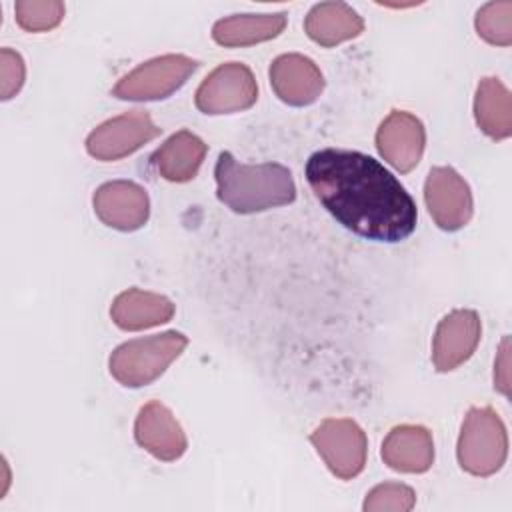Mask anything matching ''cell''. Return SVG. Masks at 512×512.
Instances as JSON below:
<instances>
[{"label":"cell","mask_w":512,"mask_h":512,"mask_svg":"<svg viewBox=\"0 0 512 512\" xmlns=\"http://www.w3.org/2000/svg\"><path fill=\"white\" fill-rule=\"evenodd\" d=\"M306 180L320 204L358 236L400 242L416 228L418 212L412 196L368 154L318 150L306 162Z\"/></svg>","instance_id":"6da1fadb"},{"label":"cell","mask_w":512,"mask_h":512,"mask_svg":"<svg viewBox=\"0 0 512 512\" xmlns=\"http://www.w3.org/2000/svg\"><path fill=\"white\" fill-rule=\"evenodd\" d=\"M214 178L218 200L238 214L264 212L296 198L292 172L278 162L240 164L230 152H220Z\"/></svg>","instance_id":"7a4b0ae2"},{"label":"cell","mask_w":512,"mask_h":512,"mask_svg":"<svg viewBox=\"0 0 512 512\" xmlns=\"http://www.w3.org/2000/svg\"><path fill=\"white\" fill-rule=\"evenodd\" d=\"M188 338L182 332L136 338L120 344L110 356V374L128 388H140L154 382L184 352Z\"/></svg>","instance_id":"3957f363"},{"label":"cell","mask_w":512,"mask_h":512,"mask_svg":"<svg viewBox=\"0 0 512 512\" xmlns=\"http://www.w3.org/2000/svg\"><path fill=\"white\" fill-rule=\"evenodd\" d=\"M458 462L474 476L496 474L508 456V436L498 412L490 406H474L464 416L458 436Z\"/></svg>","instance_id":"277c9868"},{"label":"cell","mask_w":512,"mask_h":512,"mask_svg":"<svg viewBox=\"0 0 512 512\" xmlns=\"http://www.w3.org/2000/svg\"><path fill=\"white\" fill-rule=\"evenodd\" d=\"M198 62L184 54H164L142 62L112 90L120 100H162L176 92L196 72Z\"/></svg>","instance_id":"5b68a950"},{"label":"cell","mask_w":512,"mask_h":512,"mask_svg":"<svg viewBox=\"0 0 512 512\" xmlns=\"http://www.w3.org/2000/svg\"><path fill=\"white\" fill-rule=\"evenodd\" d=\"M310 442L334 476L350 480L364 470L368 440L354 420L328 418L310 434Z\"/></svg>","instance_id":"8992f818"},{"label":"cell","mask_w":512,"mask_h":512,"mask_svg":"<svg viewBox=\"0 0 512 512\" xmlns=\"http://www.w3.org/2000/svg\"><path fill=\"white\" fill-rule=\"evenodd\" d=\"M256 98L258 84L252 70L242 62H226L202 80L194 102L204 114H232L250 108Z\"/></svg>","instance_id":"52a82bcc"},{"label":"cell","mask_w":512,"mask_h":512,"mask_svg":"<svg viewBox=\"0 0 512 512\" xmlns=\"http://www.w3.org/2000/svg\"><path fill=\"white\" fill-rule=\"evenodd\" d=\"M158 134L160 128L146 110H130L96 126L86 138V150L96 160L112 162L136 152Z\"/></svg>","instance_id":"ba28073f"},{"label":"cell","mask_w":512,"mask_h":512,"mask_svg":"<svg viewBox=\"0 0 512 512\" xmlns=\"http://www.w3.org/2000/svg\"><path fill=\"white\" fill-rule=\"evenodd\" d=\"M424 200L432 220L448 232L464 228L474 212L470 186L450 166H434L428 172Z\"/></svg>","instance_id":"9c48e42d"},{"label":"cell","mask_w":512,"mask_h":512,"mask_svg":"<svg viewBox=\"0 0 512 512\" xmlns=\"http://www.w3.org/2000/svg\"><path fill=\"white\" fill-rule=\"evenodd\" d=\"M482 336L478 312L458 308L446 314L434 332L432 362L438 372H450L464 364L476 350Z\"/></svg>","instance_id":"30bf717a"},{"label":"cell","mask_w":512,"mask_h":512,"mask_svg":"<svg viewBox=\"0 0 512 512\" xmlns=\"http://www.w3.org/2000/svg\"><path fill=\"white\" fill-rule=\"evenodd\" d=\"M424 146V124L410 112L392 110L376 130V148L380 156L398 172H410L416 168Z\"/></svg>","instance_id":"8fae6325"},{"label":"cell","mask_w":512,"mask_h":512,"mask_svg":"<svg viewBox=\"0 0 512 512\" xmlns=\"http://www.w3.org/2000/svg\"><path fill=\"white\" fill-rule=\"evenodd\" d=\"M96 216L110 228L132 232L146 224L150 200L146 190L130 180H112L102 184L92 198Z\"/></svg>","instance_id":"7c38bea8"},{"label":"cell","mask_w":512,"mask_h":512,"mask_svg":"<svg viewBox=\"0 0 512 512\" xmlns=\"http://www.w3.org/2000/svg\"><path fill=\"white\" fill-rule=\"evenodd\" d=\"M134 438L146 452L164 462L178 460L188 448L182 426L158 400H150L140 408L134 422Z\"/></svg>","instance_id":"4fadbf2b"},{"label":"cell","mask_w":512,"mask_h":512,"mask_svg":"<svg viewBox=\"0 0 512 512\" xmlns=\"http://www.w3.org/2000/svg\"><path fill=\"white\" fill-rule=\"evenodd\" d=\"M270 84L282 102L308 106L322 94L324 76L308 56L282 54L270 64Z\"/></svg>","instance_id":"5bb4252c"},{"label":"cell","mask_w":512,"mask_h":512,"mask_svg":"<svg viewBox=\"0 0 512 512\" xmlns=\"http://www.w3.org/2000/svg\"><path fill=\"white\" fill-rule=\"evenodd\" d=\"M382 460L398 472L420 474L434 462V440L424 426L402 424L388 432L382 442Z\"/></svg>","instance_id":"9a60e30c"},{"label":"cell","mask_w":512,"mask_h":512,"mask_svg":"<svg viewBox=\"0 0 512 512\" xmlns=\"http://www.w3.org/2000/svg\"><path fill=\"white\" fill-rule=\"evenodd\" d=\"M110 316L118 328L134 332L168 322L174 316V304L156 292L130 288L114 298Z\"/></svg>","instance_id":"2e32d148"},{"label":"cell","mask_w":512,"mask_h":512,"mask_svg":"<svg viewBox=\"0 0 512 512\" xmlns=\"http://www.w3.org/2000/svg\"><path fill=\"white\" fill-rule=\"evenodd\" d=\"M304 30L320 46H336L356 38L364 30L358 12L344 2H320L304 20Z\"/></svg>","instance_id":"e0dca14e"},{"label":"cell","mask_w":512,"mask_h":512,"mask_svg":"<svg viewBox=\"0 0 512 512\" xmlns=\"http://www.w3.org/2000/svg\"><path fill=\"white\" fill-rule=\"evenodd\" d=\"M206 144L192 132L180 130L172 134L154 154L152 166L168 182H188L198 174L206 156Z\"/></svg>","instance_id":"ac0fdd59"},{"label":"cell","mask_w":512,"mask_h":512,"mask_svg":"<svg viewBox=\"0 0 512 512\" xmlns=\"http://www.w3.org/2000/svg\"><path fill=\"white\" fill-rule=\"evenodd\" d=\"M286 28V14H234L222 18L212 28V38L220 46H252L276 38Z\"/></svg>","instance_id":"d6986e66"},{"label":"cell","mask_w":512,"mask_h":512,"mask_svg":"<svg viewBox=\"0 0 512 512\" xmlns=\"http://www.w3.org/2000/svg\"><path fill=\"white\" fill-rule=\"evenodd\" d=\"M474 118L478 128L492 140H504L512 134V98L498 78L490 76L478 82Z\"/></svg>","instance_id":"ffe728a7"},{"label":"cell","mask_w":512,"mask_h":512,"mask_svg":"<svg viewBox=\"0 0 512 512\" xmlns=\"http://www.w3.org/2000/svg\"><path fill=\"white\" fill-rule=\"evenodd\" d=\"M474 26L480 38L488 44L510 46L512 44V2L498 0L484 4L474 18Z\"/></svg>","instance_id":"44dd1931"},{"label":"cell","mask_w":512,"mask_h":512,"mask_svg":"<svg viewBox=\"0 0 512 512\" xmlns=\"http://www.w3.org/2000/svg\"><path fill=\"white\" fill-rule=\"evenodd\" d=\"M16 22L26 32H46L64 18V4L58 0H18L14 4Z\"/></svg>","instance_id":"7402d4cb"},{"label":"cell","mask_w":512,"mask_h":512,"mask_svg":"<svg viewBox=\"0 0 512 512\" xmlns=\"http://www.w3.org/2000/svg\"><path fill=\"white\" fill-rule=\"evenodd\" d=\"M416 502V494L410 486L400 482H384L374 486L364 500L366 512H408Z\"/></svg>","instance_id":"603a6c76"},{"label":"cell","mask_w":512,"mask_h":512,"mask_svg":"<svg viewBox=\"0 0 512 512\" xmlns=\"http://www.w3.org/2000/svg\"><path fill=\"white\" fill-rule=\"evenodd\" d=\"M26 66L18 52L10 48L0 50V96L2 100H10L24 84Z\"/></svg>","instance_id":"cb8c5ba5"},{"label":"cell","mask_w":512,"mask_h":512,"mask_svg":"<svg viewBox=\"0 0 512 512\" xmlns=\"http://www.w3.org/2000/svg\"><path fill=\"white\" fill-rule=\"evenodd\" d=\"M494 388L504 396L510 394V378H508V338L502 340L500 354L494 362Z\"/></svg>","instance_id":"d4e9b609"}]
</instances>
